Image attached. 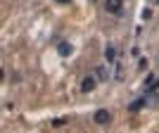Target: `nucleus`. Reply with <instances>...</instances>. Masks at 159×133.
I'll return each mask as SVG.
<instances>
[{"instance_id": "9b49d317", "label": "nucleus", "mask_w": 159, "mask_h": 133, "mask_svg": "<svg viewBox=\"0 0 159 133\" xmlns=\"http://www.w3.org/2000/svg\"><path fill=\"white\" fill-rule=\"evenodd\" d=\"M57 2H69V0H57Z\"/></svg>"}, {"instance_id": "20e7f679", "label": "nucleus", "mask_w": 159, "mask_h": 133, "mask_svg": "<svg viewBox=\"0 0 159 133\" xmlns=\"http://www.w3.org/2000/svg\"><path fill=\"white\" fill-rule=\"evenodd\" d=\"M157 86H159V79L154 76V74H147L145 83H143V88H145V93H152V90H154Z\"/></svg>"}, {"instance_id": "9d476101", "label": "nucleus", "mask_w": 159, "mask_h": 133, "mask_svg": "<svg viewBox=\"0 0 159 133\" xmlns=\"http://www.w3.org/2000/svg\"><path fill=\"white\" fill-rule=\"evenodd\" d=\"M138 69H147V60L143 57V60H138Z\"/></svg>"}, {"instance_id": "7ed1b4c3", "label": "nucleus", "mask_w": 159, "mask_h": 133, "mask_svg": "<svg viewBox=\"0 0 159 133\" xmlns=\"http://www.w3.org/2000/svg\"><path fill=\"white\" fill-rule=\"evenodd\" d=\"M105 10L109 14H119L124 10V0H105Z\"/></svg>"}, {"instance_id": "423d86ee", "label": "nucleus", "mask_w": 159, "mask_h": 133, "mask_svg": "<svg viewBox=\"0 0 159 133\" xmlns=\"http://www.w3.org/2000/svg\"><path fill=\"white\" fill-rule=\"evenodd\" d=\"M95 79H98L100 81V83H102V81H107V79H109V69H107V66L105 64H100V66H95Z\"/></svg>"}, {"instance_id": "39448f33", "label": "nucleus", "mask_w": 159, "mask_h": 133, "mask_svg": "<svg viewBox=\"0 0 159 133\" xmlns=\"http://www.w3.org/2000/svg\"><path fill=\"white\" fill-rule=\"evenodd\" d=\"M57 53H60V57H69L74 53V45L66 43V40H62V43H57Z\"/></svg>"}, {"instance_id": "1a4fd4ad", "label": "nucleus", "mask_w": 159, "mask_h": 133, "mask_svg": "<svg viewBox=\"0 0 159 133\" xmlns=\"http://www.w3.org/2000/svg\"><path fill=\"white\" fill-rule=\"evenodd\" d=\"M150 17H152V10H143V21H147Z\"/></svg>"}, {"instance_id": "6e6552de", "label": "nucleus", "mask_w": 159, "mask_h": 133, "mask_svg": "<svg viewBox=\"0 0 159 133\" xmlns=\"http://www.w3.org/2000/svg\"><path fill=\"white\" fill-rule=\"evenodd\" d=\"M145 105H147V100H145V98L135 100V102H131V112H138L140 107H145Z\"/></svg>"}, {"instance_id": "0eeeda50", "label": "nucleus", "mask_w": 159, "mask_h": 133, "mask_svg": "<svg viewBox=\"0 0 159 133\" xmlns=\"http://www.w3.org/2000/svg\"><path fill=\"white\" fill-rule=\"evenodd\" d=\"M105 60L109 62V64H114V62H116V48H114V45H107V48H105Z\"/></svg>"}, {"instance_id": "f8f14e48", "label": "nucleus", "mask_w": 159, "mask_h": 133, "mask_svg": "<svg viewBox=\"0 0 159 133\" xmlns=\"http://www.w3.org/2000/svg\"><path fill=\"white\" fill-rule=\"evenodd\" d=\"M152 2H154V5H159V0H152Z\"/></svg>"}, {"instance_id": "f03ea898", "label": "nucleus", "mask_w": 159, "mask_h": 133, "mask_svg": "<svg viewBox=\"0 0 159 133\" xmlns=\"http://www.w3.org/2000/svg\"><path fill=\"white\" fill-rule=\"evenodd\" d=\"M98 83H100V81L95 79V74H90V76H86V79L81 81V90H83V93H90V90H95Z\"/></svg>"}, {"instance_id": "f257e3e1", "label": "nucleus", "mask_w": 159, "mask_h": 133, "mask_svg": "<svg viewBox=\"0 0 159 133\" xmlns=\"http://www.w3.org/2000/svg\"><path fill=\"white\" fill-rule=\"evenodd\" d=\"M93 121L98 124V126H105V124H109V121H112V114L107 112V109H98V112L93 114Z\"/></svg>"}]
</instances>
